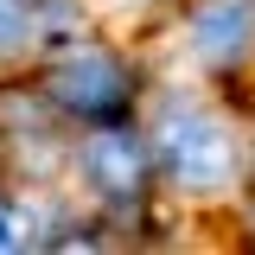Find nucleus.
<instances>
[{"label": "nucleus", "mask_w": 255, "mask_h": 255, "mask_svg": "<svg viewBox=\"0 0 255 255\" xmlns=\"http://www.w3.org/2000/svg\"><path fill=\"white\" fill-rule=\"evenodd\" d=\"M51 96H58L64 115H83V122H122L128 96H134V83H128V70L115 51H70V58L51 70Z\"/></svg>", "instance_id": "obj_2"}, {"label": "nucleus", "mask_w": 255, "mask_h": 255, "mask_svg": "<svg viewBox=\"0 0 255 255\" xmlns=\"http://www.w3.org/2000/svg\"><path fill=\"white\" fill-rule=\"evenodd\" d=\"M153 159L172 185L185 191H217L236 179L243 166V147H236V128L211 115V109H172L153 134Z\"/></svg>", "instance_id": "obj_1"}, {"label": "nucleus", "mask_w": 255, "mask_h": 255, "mask_svg": "<svg viewBox=\"0 0 255 255\" xmlns=\"http://www.w3.org/2000/svg\"><path fill=\"white\" fill-rule=\"evenodd\" d=\"M77 159H83V179H90L102 198H134V191L147 185V153H140V140H134L122 122H96L90 134H83Z\"/></svg>", "instance_id": "obj_3"}, {"label": "nucleus", "mask_w": 255, "mask_h": 255, "mask_svg": "<svg viewBox=\"0 0 255 255\" xmlns=\"http://www.w3.org/2000/svg\"><path fill=\"white\" fill-rule=\"evenodd\" d=\"M32 38H38V6L32 0H0V58L26 51Z\"/></svg>", "instance_id": "obj_5"}, {"label": "nucleus", "mask_w": 255, "mask_h": 255, "mask_svg": "<svg viewBox=\"0 0 255 255\" xmlns=\"http://www.w3.org/2000/svg\"><path fill=\"white\" fill-rule=\"evenodd\" d=\"M26 243H32V217L13 204V198H0V255L26 249Z\"/></svg>", "instance_id": "obj_6"}, {"label": "nucleus", "mask_w": 255, "mask_h": 255, "mask_svg": "<svg viewBox=\"0 0 255 255\" xmlns=\"http://www.w3.org/2000/svg\"><path fill=\"white\" fill-rule=\"evenodd\" d=\"M249 38H255V6L249 0H204V6L191 13V51L211 64V70L243 64Z\"/></svg>", "instance_id": "obj_4"}]
</instances>
